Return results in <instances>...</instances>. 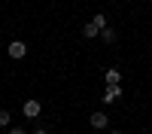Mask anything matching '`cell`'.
<instances>
[{
  "instance_id": "1",
  "label": "cell",
  "mask_w": 152,
  "mask_h": 134,
  "mask_svg": "<svg viewBox=\"0 0 152 134\" xmlns=\"http://www.w3.org/2000/svg\"><path fill=\"white\" fill-rule=\"evenodd\" d=\"M88 128L91 131H107L110 128V113L107 110H91L88 113Z\"/></svg>"
},
{
  "instance_id": "2",
  "label": "cell",
  "mask_w": 152,
  "mask_h": 134,
  "mask_svg": "<svg viewBox=\"0 0 152 134\" xmlns=\"http://www.w3.org/2000/svg\"><path fill=\"white\" fill-rule=\"evenodd\" d=\"M122 97H125V89H122V85H104L100 104H104V107H113L116 101H122Z\"/></svg>"
},
{
  "instance_id": "3",
  "label": "cell",
  "mask_w": 152,
  "mask_h": 134,
  "mask_svg": "<svg viewBox=\"0 0 152 134\" xmlns=\"http://www.w3.org/2000/svg\"><path fill=\"white\" fill-rule=\"evenodd\" d=\"M97 40L104 43V46H116V43H119V31H116V24H107V28L97 34Z\"/></svg>"
},
{
  "instance_id": "4",
  "label": "cell",
  "mask_w": 152,
  "mask_h": 134,
  "mask_svg": "<svg viewBox=\"0 0 152 134\" xmlns=\"http://www.w3.org/2000/svg\"><path fill=\"white\" fill-rule=\"evenodd\" d=\"M21 113H24V116H28V119H37V116H40V113H43V104H40V101H37V97H28V101H24V104H21Z\"/></svg>"
},
{
  "instance_id": "5",
  "label": "cell",
  "mask_w": 152,
  "mask_h": 134,
  "mask_svg": "<svg viewBox=\"0 0 152 134\" xmlns=\"http://www.w3.org/2000/svg\"><path fill=\"white\" fill-rule=\"evenodd\" d=\"M6 52H9V58H12V61H21L24 55H28V43H21V40H12V43L6 46Z\"/></svg>"
},
{
  "instance_id": "6",
  "label": "cell",
  "mask_w": 152,
  "mask_h": 134,
  "mask_svg": "<svg viewBox=\"0 0 152 134\" xmlns=\"http://www.w3.org/2000/svg\"><path fill=\"white\" fill-rule=\"evenodd\" d=\"M104 85H122V70L119 67H107L104 70Z\"/></svg>"
},
{
  "instance_id": "7",
  "label": "cell",
  "mask_w": 152,
  "mask_h": 134,
  "mask_svg": "<svg viewBox=\"0 0 152 134\" xmlns=\"http://www.w3.org/2000/svg\"><path fill=\"white\" fill-rule=\"evenodd\" d=\"M91 24H94L97 31H104L107 24H110V21H107V12H94V15H91Z\"/></svg>"
},
{
  "instance_id": "8",
  "label": "cell",
  "mask_w": 152,
  "mask_h": 134,
  "mask_svg": "<svg viewBox=\"0 0 152 134\" xmlns=\"http://www.w3.org/2000/svg\"><path fill=\"white\" fill-rule=\"evenodd\" d=\"M97 34H100V31L94 28L91 21H85V24H82V37H85V40H97Z\"/></svg>"
},
{
  "instance_id": "9",
  "label": "cell",
  "mask_w": 152,
  "mask_h": 134,
  "mask_svg": "<svg viewBox=\"0 0 152 134\" xmlns=\"http://www.w3.org/2000/svg\"><path fill=\"white\" fill-rule=\"evenodd\" d=\"M9 122H12V113L3 107V110H0V128H9Z\"/></svg>"
},
{
  "instance_id": "10",
  "label": "cell",
  "mask_w": 152,
  "mask_h": 134,
  "mask_svg": "<svg viewBox=\"0 0 152 134\" xmlns=\"http://www.w3.org/2000/svg\"><path fill=\"white\" fill-rule=\"evenodd\" d=\"M31 134H49V128H43V125H37V128H34Z\"/></svg>"
},
{
  "instance_id": "11",
  "label": "cell",
  "mask_w": 152,
  "mask_h": 134,
  "mask_svg": "<svg viewBox=\"0 0 152 134\" xmlns=\"http://www.w3.org/2000/svg\"><path fill=\"white\" fill-rule=\"evenodd\" d=\"M6 134H28L24 128H6Z\"/></svg>"
},
{
  "instance_id": "12",
  "label": "cell",
  "mask_w": 152,
  "mask_h": 134,
  "mask_svg": "<svg viewBox=\"0 0 152 134\" xmlns=\"http://www.w3.org/2000/svg\"><path fill=\"white\" fill-rule=\"evenodd\" d=\"M107 134H125V131H119V128H110V131H107Z\"/></svg>"
},
{
  "instance_id": "13",
  "label": "cell",
  "mask_w": 152,
  "mask_h": 134,
  "mask_svg": "<svg viewBox=\"0 0 152 134\" xmlns=\"http://www.w3.org/2000/svg\"><path fill=\"white\" fill-rule=\"evenodd\" d=\"M149 18H152V12H149Z\"/></svg>"
},
{
  "instance_id": "14",
  "label": "cell",
  "mask_w": 152,
  "mask_h": 134,
  "mask_svg": "<svg viewBox=\"0 0 152 134\" xmlns=\"http://www.w3.org/2000/svg\"><path fill=\"white\" fill-rule=\"evenodd\" d=\"M149 3H152V0H149Z\"/></svg>"
}]
</instances>
